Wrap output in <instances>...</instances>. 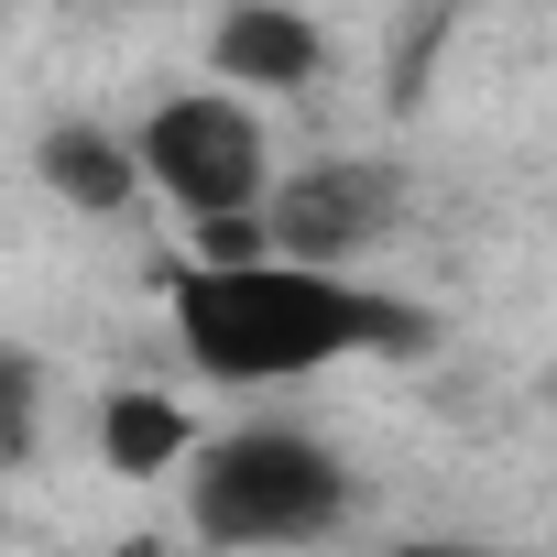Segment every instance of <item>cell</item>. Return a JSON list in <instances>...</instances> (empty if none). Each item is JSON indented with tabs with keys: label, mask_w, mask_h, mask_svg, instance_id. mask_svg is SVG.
I'll return each instance as SVG.
<instances>
[{
	"label": "cell",
	"mask_w": 557,
	"mask_h": 557,
	"mask_svg": "<svg viewBox=\"0 0 557 557\" xmlns=\"http://www.w3.org/2000/svg\"><path fill=\"white\" fill-rule=\"evenodd\" d=\"M164 329L175 350L230 383V394H285L307 372H339L361 350H405L416 339V307L372 296L361 273H318V262H186L164 285Z\"/></svg>",
	"instance_id": "cell-1"
},
{
	"label": "cell",
	"mask_w": 557,
	"mask_h": 557,
	"mask_svg": "<svg viewBox=\"0 0 557 557\" xmlns=\"http://www.w3.org/2000/svg\"><path fill=\"white\" fill-rule=\"evenodd\" d=\"M110 557H164V546H153V535H132V546H110Z\"/></svg>",
	"instance_id": "cell-10"
},
{
	"label": "cell",
	"mask_w": 557,
	"mask_h": 557,
	"mask_svg": "<svg viewBox=\"0 0 557 557\" xmlns=\"http://www.w3.org/2000/svg\"><path fill=\"white\" fill-rule=\"evenodd\" d=\"M132 175H143V197H164L208 251L197 262H251L262 251V208H273V121H262V99H230V88H175V99H153L132 132Z\"/></svg>",
	"instance_id": "cell-3"
},
{
	"label": "cell",
	"mask_w": 557,
	"mask_h": 557,
	"mask_svg": "<svg viewBox=\"0 0 557 557\" xmlns=\"http://www.w3.org/2000/svg\"><path fill=\"white\" fill-rule=\"evenodd\" d=\"M34 416H45V361L0 339V470L34 459Z\"/></svg>",
	"instance_id": "cell-8"
},
{
	"label": "cell",
	"mask_w": 557,
	"mask_h": 557,
	"mask_svg": "<svg viewBox=\"0 0 557 557\" xmlns=\"http://www.w3.org/2000/svg\"><path fill=\"white\" fill-rule=\"evenodd\" d=\"M372 557H503V546H459V535H405V546H372Z\"/></svg>",
	"instance_id": "cell-9"
},
{
	"label": "cell",
	"mask_w": 557,
	"mask_h": 557,
	"mask_svg": "<svg viewBox=\"0 0 557 557\" xmlns=\"http://www.w3.org/2000/svg\"><path fill=\"white\" fill-rule=\"evenodd\" d=\"M383 230H394V175L361 164V153L273 175V208H262V251L273 262H318V273H350V251H372Z\"/></svg>",
	"instance_id": "cell-4"
},
{
	"label": "cell",
	"mask_w": 557,
	"mask_h": 557,
	"mask_svg": "<svg viewBox=\"0 0 557 557\" xmlns=\"http://www.w3.org/2000/svg\"><path fill=\"white\" fill-rule=\"evenodd\" d=\"M34 175H45L66 208H88V219H121V208L143 197V175H132V143H121L110 121H55V132L34 143Z\"/></svg>",
	"instance_id": "cell-7"
},
{
	"label": "cell",
	"mask_w": 557,
	"mask_h": 557,
	"mask_svg": "<svg viewBox=\"0 0 557 557\" xmlns=\"http://www.w3.org/2000/svg\"><path fill=\"white\" fill-rule=\"evenodd\" d=\"M99 459H110L121 481H186L197 416H186L175 394H153V383H121V394H99Z\"/></svg>",
	"instance_id": "cell-6"
},
{
	"label": "cell",
	"mask_w": 557,
	"mask_h": 557,
	"mask_svg": "<svg viewBox=\"0 0 557 557\" xmlns=\"http://www.w3.org/2000/svg\"><path fill=\"white\" fill-rule=\"evenodd\" d=\"M350 503H361L350 459H339L318 426H296V416H251V426H230V437H197V459H186V524H197V546H219V557L329 546V535L350 524Z\"/></svg>",
	"instance_id": "cell-2"
},
{
	"label": "cell",
	"mask_w": 557,
	"mask_h": 557,
	"mask_svg": "<svg viewBox=\"0 0 557 557\" xmlns=\"http://www.w3.org/2000/svg\"><path fill=\"white\" fill-rule=\"evenodd\" d=\"M329 77V34L307 12H273V0H240V12L208 23V88L251 99V88H318Z\"/></svg>",
	"instance_id": "cell-5"
},
{
	"label": "cell",
	"mask_w": 557,
	"mask_h": 557,
	"mask_svg": "<svg viewBox=\"0 0 557 557\" xmlns=\"http://www.w3.org/2000/svg\"><path fill=\"white\" fill-rule=\"evenodd\" d=\"M546 394H557V383H546Z\"/></svg>",
	"instance_id": "cell-11"
}]
</instances>
